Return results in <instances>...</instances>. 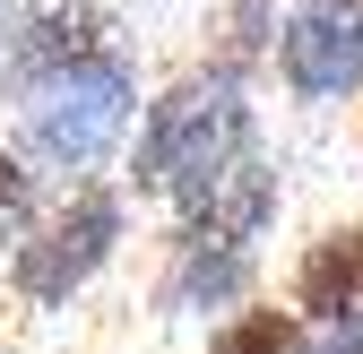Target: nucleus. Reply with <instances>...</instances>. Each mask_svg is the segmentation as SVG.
<instances>
[{
  "label": "nucleus",
  "instance_id": "f257e3e1",
  "mask_svg": "<svg viewBox=\"0 0 363 354\" xmlns=\"http://www.w3.org/2000/svg\"><path fill=\"white\" fill-rule=\"evenodd\" d=\"M130 113H139V69H130V52H78L61 69H43L26 96H18V156L61 173V182H78V173H96L113 147Z\"/></svg>",
  "mask_w": 363,
  "mask_h": 354
},
{
  "label": "nucleus",
  "instance_id": "f03ea898",
  "mask_svg": "<svg viewBox=\"0 0 363 354\" xmlns=\"http://www.w3.org/2000/svg\"><path fill=\"white\" fill-rule=\"evenodd\" d=\"M242 139H259V113L242 96V78L208 61V69L173 78L147 104L139 139H130V164H121V190L130 199H173L191 173H208L216 156H234Z\"/></svg>",
  "mask_w": 363,
  "mask_h": 354
},
{
  "label": "nucleus",
  "instance_id": "7ed1b4c3",
  "mask_svg": "<svg viewBox=\"0 0 363 354\" xmlns=\"http://www.w3.org/2000/svg\"><path fill=\"white\" fill-rule=\"evenodd\" d=\"M121 234H130V190L78 173V182L52 207H35L26 234L9 242V294L26 302V312H69V302L113 268Z\"/></svg>",
  "mask_w": 363,
  "mask_h": 354
},
{
  "label": "nucleus",
  "instance_id": "20e7f679",
  "mask_svg": "<svg viewBox=\"0 0 363 354\" xmlns=\"http://www.w3.org/2000/svg\"><path fill=\"white\" fill-rule=\"evenodd\" d=\"M251 294H259V251L251 242H225V234H199V225H164L156 277H147V302H156L164 320L242 312Z\"/></svg>",
  "mask_w": 363,
  "mask_h": 354
},
{
  "label": "nucleus",
  "instance_id": "39448f33",
  "mask_svg": "<svg viewBox=\"0 0 363 354\" xmlns=\"http://www.w3.org/2000/svg\"><path fill=\"white\" fill-rule=\"evenodd\" d=\"M277 78L294 104L363 96V0H294L277 26Z\"/></svg>",
  "mask_w": 363,
  "mask_h": 354
},
{
  "label": "nucleus",
  "instance_id": "423d86ee",
  "mask_svg": "<svg viewBox=\"0 0 363 354\" xmlns=\"http://www.w3.org/2000/svg\"><path fill=\"white\" fill-rule=\"evenodd\" d=\"M277 164H268L259 139H242L234 156H216L208 173H191L164 207H173V225H199V234H225V242H259L268 225H277Z\"/></svg>",
  "mask_w": 363,
  "mask_h": 354
},
{
  "label": "nucleus",
  "instance_id": "0eeeda50",
  "mask_svg": "<svg viewBox=\"0 0 363 354\" xmlns=\"http://www.w3.org/2000/svg\"><path fill=\"white\" fill-rule=\"evenodd\" d=\"M78 52H104V9H96V0H52V9L18 18L9 35H0V96L18 104L43 69H61Z\"/></svg>",
  "mask_w": 363,
  "mask_h": 354
},
{
  "label": "nucleus",
  "instance_id": "6e6552de",
  "mask_svg": "<svg viewBox=\"0 0 363 354\" xmlns=\"http://www.w3.org/2000/svg\"><path fill=\"white\" fill-rule=\"evenodd\" d=\"M286 302H294L311 329L363 302V216H346V225H320V234L294 251V268H286Z\"/></svg>",
  "mask_w": 363,
  "mask_h": 354
},
{
  "label": "nucleus",
  "instance_id": "1a4fd4ad",
  "mask_svg": "<svg viewBox=\"0 0 363 354\" xmlns=\"http://www.w3.org/2000/svg\"><path fill=\"white\" fill-rule=\"evenodd\" d=\"M303 346H311V320L294 302H259V294L208 329V354H303Z\"/></svg>",
  "mask_w": 363,
  "mask_h": 354
},
{
  "label": "nucleus",
  "instance_id": "9d476101",
  "mask_svg": "<svg viewBox=\"0 0 363 354\" xmlns=\"http://www.w3.org/2000/svg\"><path fill=\"white\" fill-rule=\"evenodd\" d=\"M35 207H43V199H35V164H26L18 147H0V242H18Z\"/></svg>",
  "mask_w": 363,
  "mask_h": 354
},
{
  "label": "nucleus",
  "instance_id": "9b49d317",
  "mask_svg": "<svg viewBox=\"0 0 363 354\" xmlns=\"http://www.w3.org/2000/svg\"><path fill=\"white\" fill-rule=\"evenodd\" d=\"M303 354H363V302H354V312H337V320H320Z\"/></svg>",
  "mask_w": 363,
  "mask_h": 354
},
{
  "label": "nucleus",
  "instance_id": "f8f14e48",
  "mask_svg": "<svg viewBox=\"0 0 363 354\" xmlns=\"http://www.w3.org/2000/svg\"><path fill=\"white\" fill-rule=\"evenodd\" d=\"M354 147H363V130H354Z\"/></svg>",
  "mask_w": 363,
  "mask_h": 354
}]
</instances>
